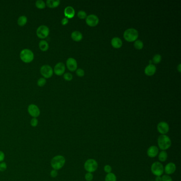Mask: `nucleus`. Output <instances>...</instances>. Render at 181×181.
Wrapping results in <instances>:
<instances>
[{
  "mask_svg": "<svg viewBox=\"0 0 181 181\" xmlns=\"http://www.w3.org/2000/svg\"><path fill=\"white\" fill-rule=\"evenodd\" d=\"M123 36L126 41L129 42H132L137 39L139 36V33L137 30L134 28H129L126 29L124 32Z\"/></svg>",
  "mask_w": 181,
  "mask_h": 181,
  "instance_id": "obj_3",
  "label": "nucleus"
},
{
  "mask_svg": "<svg viewBox=\"0 0 181 181\" xmlns=\"http://www.w3.org/2000/svg\"><path fill=\"white\" fill-rule=\"evenodd\" d=\"M50 175L53 178H55L58 175V172L56 170L53 169L52 170H51V172L50 173Z\"/></svg>",
  "mask_w": 181,
  "mask_h": 181,
  "instance_id": "obj_37",
  "label": "nucleus"
},
{
  "mask_svg": "<svg viewBox=\"0 0 181 181\" xmlns=\"http://www.w3.org/2000/svg\"><path fill=\"white\" fill-rule=\"evenodd\" d=\"M162 181H173L172 178L169 175H164L161 177Z\"/></svg>",
  "mask_w": 181,
  "mask_h": 181,
  "instance_id": "obj_35",
  "label": "nucleus"
},
{
  "mask_svg": "<svg viewBox=\"0 0 181 181\" xmlns=\"http://www.w3.org/2000/svg\"><path fill=\"white\" fill-rule=\"evenodd\" d=\"M116 176L113 173L107 174L105 177V181H116Z\"/></svg>",
  "mask_w": 181,
  "mask_h": 181,
  "instance_id": "obj_24",
  "label": "nucleus"
},
{
  "mask_svg": "<svg viewBox=\"0 0 181 181\" xmlns=\"http://www.w3.org/2000/svg\"><path fill=\"white\" fill-rule=\"evenodd\" d=\"M161 61V56L160 54H156L152 58V62L155 64H158Z\"/></svg>",
  "mask_w": 181,
  "mask_h": 181,
  "instance_id": "obj_27",
  "label": "nucleus"
},
{
  "mask_svg": "<svg viewBox=\"0 0 181 181\" xmlns=\"http://www.w3.org/2000/svg\"><path fill=\"white\" fill-rule=\"evenodd\" d=\"M147 153L149 157H156L159 153V149L156 146H150L147 150Z\"/></svg>",
  "mask_w": 181,
  "mask_h": 181,
  "instance_id": "obj_15",
  "label": "nucleus"
},
{
  "mask_svg": "<svg viewBox=\"0 0 181 181\" xmlns=\"http://www.w3.org/2000/svg\"><path fill=\"white\" fill-rule=\"evenodd\" d=\"M111 44L112 46L115 48H120L122 46V41L119 37H114L111 41Z\"/></svg>",
  "mask_w": 181,
  "mask_h": 181,
  "instance_id": "obj_18",
  "label": "nucleus"
},
{
  "mask_svg": "<svg viewBox=\"0 0 181 181\" xmlns=\"http://www.w3.org/2000/svg\"><path fill=\"white\" fill-rule=\"evenodd\" d=\"M7 168V165L6 163H0V172H4Z\"/></svg>",
  "mask_w": 181,
  "mask_h": 181,
  "instance_id": "obj_34",
  "label": "nucleus"
},
{
  "mask_svg": "<svg viewBox=\"0 0 181 181\" xmlns=\"http://www.w3.org/2000/svg\"><path fill=\"white\" fill-rule=\"evenodd\" d=\"M28 112L33 118H36L39 116L41 113L38 106L35 104H30L28 106Z\"/></svg>",
  "mask_w": 181,
  "mask_h": 181,
  "instance_id": "obj_10",
  "label": "nucleus"
},
{
  "mask_svg": "<svg viewBox=\"0 0 181 181\" xmlns=\"http://www.w3.org/2000/svg\"><path fill=\"white\" fill-rule=\"evenodd\" d=\"M38 121L36 118H32L30 121V124L32 127H36L38 125Z\"/></svg>",
  "mask_w": 181,
  "mask_h": 181,
  "instance_id": "obj_33",
  "label": "nucleus"
},
{
  "mask_svg": "<svg viewBox=\"0 0 181 181\" xmlns=\"http://www.w3.org/2000/svg\"><path fill=\"white\" fill-rule=\"evenodd\" d=\"M93 174L91 173H87L85 175V179L87 181H91L93 180Z\"/></svg>",
  "mask_w": 181,
  "mask_h": 181,
  "instance_id": "obj_31",
  "label": "nucleus"
},
{
  "mask_svg": "<svg viewBox=\"0 0 181 181\" xmlns=\"http://www.w3.org/2000/svg\"><path fill=\"white\" fill-rule=\"evenodd\" d=\"M71 38L73 39V41H81L83 38V35L82 34L81 32L79 31H74L71 34Z\"/></svg>",
  "mask_w": 181,
  "mask_h": 181,
  "instance_id": "obj_19",
  "label": "nucleus"
},
{
  "mask_svg": "<svg viewBox=\"0 0 181 181\" xmlns=\"http://www.w3.org/2000/svg\"><path fill=\"white\" fill-rule=\"evenodd\" d=\"M68 22H69V20H68L67 18L65 17L62 19L61 21V23L62 25L65 26L66 25H67Z\"/></svg>",
  "mask_w": 181,
  "mask_h": 181,
  "instance_id": "obj_38",
  "label": "nucleus"
},
{
  "mask_svg": "<svg viewBox=\"0 0 181 181\" xmlns=\"http://www.w3.org/2000/svg\"><path fill=\"white\" fill-rule=\"evenodd\" d=\"M76 74L77 76L82 77L85 75V71L81 68H79L76 70Z\"/></svg>",
  "mask_w": 181,
  "mask_h": 181,
  "instance_id": "obj_32",
  "label": "nucleus"
},
{
  "mask_svg": "<svg viewBox=\"0 0 181 181\" xmlns=\"http://www.w3.org/2000/svg\"><path fill=\"white\" fill-rule=\"evenodd\" d=\"M134 46L138 50H141L143 48V42L141 40H136L134 41Z\"/></svg>",
  "mask_w": 181,
  "mask_h": 181,
  "instance_id": "obj_26",
  "label": "nucleus"
},
{
  "mask_svg": "<svg viewBox=\"0 0 181 181\" xmlns=\"http://www.w3.org/2000/svg\"><path fill=\"white\" fill-rule=\"evenodd\" d=\"M151 170L152 173L155 176H161L163 174L164 167L161 163L159 161H156L152 164Z\"/></svg>",
  "mask_w": 181,
  "mask_h": 181,
  "instance_id": "obj_5",
  "label": "nucleus"
},
{
  "mask_svg": "<svg viewBox=\"0 0 181 181\" xmlns=\"http://www.w3.org/2000/svg\"><path fill=\"white\" fill-rule=\"evenodd\" d=\"M39 47L41 51L46 52L49 48V45L46 41L41 40L39 43Z\"/></svg>",
  "mask_w": 181,
  "mask_h": 181,
  "instance_id": "obj_21",
  "label": "nucleus"
},
{
  "mask_svg": "<svg viewBox=\"0 0 181 181\" xmlns=\"http://www.w3.org/2000/svg\"><path fill=\"white\" fill-rule=\"evenodd\" d=\"M35 5L39 9H44L46 7V3L42 0H37L35 3Z\"/></svg>",
  "mask_w": 181,
  "mask_h": 181,
  "instance_id": "obj_25",
  "label": "nucleus"
},
{
  "mask_svg": "<svg viewBox=\"0 0 181 181\" xmlns=\"http://www.w3.org/2000/svg\"><path fill=\"white\" fill-rule=\"evenodd\" d=\"M67 67L70 71H74L77 69L78 64L76 60L72 58H70L67 60Z\"/></svg>",
  "mask_w": 181,
  "mask_h": 181,
  "instance_id": "obj_13",
  "label": "nucleus"
},
{
  "mask_svg": "<svg viewBox=\"0 0 181 181\" xmlns=\"http://www.w3.org/2000/svg\"><path fill=\"white\" fill-rule=\"evenodd\" d=\"M86 22L89 26H96L99 22V18L96 15H89L86 18Z\"/></svg>",
  "mask_w": 181,
  "mask_h": 181,
  "instance_id": "obj_9",
  "label": "nucleus"
},
{
  "mask_svg": "<svg viewBox=\"0 0 181 181\" xmlns=\"http://www.w3.org/2000/svg\"><path fill=\"white\" fill-rule=\"evenodd\" d=\"M63 78L66 81H71L72 80V79H73V76L71 73L67 72V73H64Z\"/></svg>",
  "mask_w": 181,
  "mask_h": 181,
  "instance_id": "obj_30",
  "label": "nucleus"
},
{
  "mask_svg": "<svg viewBox=\"0 0 181 181\" xmlns=\"http://www.w3.org/2000/svg\"><path fill=\"white\" fill-rule=\"evenodd\" d=\"M50 34V29L45 25H41L36 30V34L41 39H45Z\"/></svg>",
  "mask_w": 181,
  "mask_h": 181,
  "instance_id": "obj_7",
  "label": "nucleus"
},
{
  "mask_svg": "<svg viewBox=\"0 0 181 181\" xmlns=\"http://www.w3.org/2000/svg\"><path fill=\"white\" fill-rule=\"evenodd\" d=\"M60 4V0H47L46 2V6L49 8H55L58 7Z\"/></svg>",
  "mask_w": 181,
  "mask_h": 181,
  "instance_id": "obj_20",
  "label": "nucleus"
},
{
  "mask_svg": "<svg viewBox=\"0 0 181 181\" xmlns=\"http://www.w3.org/2000/svg\"><path fill=\"white\" fill-rule=\"evenodd\" d=\"M177 70H178V71L180 72H181V64H178V66H177Z\"/></svg>",
  "mask_w": 181,
  "mask_h": 181,
  "instance_id": "obj_41",
  "label": "nucleus"
},
{
  "mask_svg": "<svg viewBox=\"0 0 181 181\" xmlns=\"http://www.w3.org/2000/svg\"><path fill=\"white\" fill-rule=\"evenodd\" d=\"M20 59L25 63H29L33 61L34 54L32 51L29 49H23L20 53Z\"/></svg>",
  "mask_w": 181,
  "mask_h": 181,
  "instance_id": "obj_4",
  "label": "nucleus"
},
{
  "mask_svg": "<svg viewBox=\"0 0 181 181\" xmlns=\"http://www.w3.org/2000/svg\"><path fill=\"white\" fill-rule=\"evenodd\" d=\"M156 71V67L155 65L149 64L146 67L145 69V73L146 75L148 76H152L155 74Z\"/></svg>",
  "mask_w": 181,
  "mask_h": 181,
  "instance_id": "obj_17",
  "label": "nucleus"
},
{
  "mask_svg": "<svg viewBox=\"0 0 181 181\" xmlns=\"http://www.w3.org/2000/svg\"><path fill=\"white\" fill-rule=\"evenodd\" d=\"M104 170L106 173H107V174L108 173H110L112 172V167L109 165H106L104 166Z\"/></svg>",
  "mask_w": 181,
  "mask_h": 181,
  "instance_id": "obj_36",
  "label": "nucleus"
},
{
  "mask_svg": "<svg viewBox=\"0 0 181 181\" xmlns=\"http://www.w3.org/2000/svg\"><path fill=\"white\" fill-rule=\"evenodd\" d=\"M78 17L80 18V19H85L86 18V17H87V13L86 12L83 11V10H80L78 12Z\"/></svg>",
  "mask_w": 181,
  "mask_h": 181,
  "instance_id": "obj_29",
  "label": "nucleus"
},
{
  "mask_svg": "<svg viewBox=\"0 0 181 181\" xmlns=\"http://www.w3.org/2000/svg\"><path fill=\"white\" fill-rule=\"evenodd\" d=\"M27 22V18L25 15H21L18 19V25L20 27H23Z\"/></svg>",
  "mask_w": 181,
  "mask_h": 181,
  "instance_id": "obj_22",
  "label": "nucleus"
},
{
  "mask_svg": "<svg viewBox=\"0 0 181 181\" xmlns=\"http://www.w3.org/2000/svg\"><path fill=\"white\" fill-rule=\"evenodd\" d=\"M98 163L96 161L93 159H89L86 161L84 167L86 170L89 173L94 172L98 168Z\"/></svg>",
  "mask_w": 181,
  "mask_h": 181,
  "instance_id": "obj_6",
  "label": "nucleus"
},
{
  "mask_svg": "<svg viewBox=\"0 0 181 181\" xmlns=\"http://www.w3.org/2000/svg\"><path fill=\"white\" fill-rule=\"evenodd\" d=\"M64 13L65 17L67 18V19H71L74 17L75 15V10L73 7L68 6L64 9Z\"/></svg>",
  "mask_w": 181,
  "mask_h": 181,
  "instance_id": "obj_16",
  "label": "nucleus"
},
{
  "mask_svg": "<svg viewBox=\"0 0 181 181\" xmlns=\"http://www.w3.org/2000/svg\"><path fill=\"white\" fill-rule=\"evenodd\" d=\"M167 157H168V154L166 152L163 150L159 153L158 159L160 161H161V162L165 161H166Z\"/></svg>",
  "mask_w": 181,
  "mask_h": 181,
  "instance_id": "obj_23",
  "label": "nucleus"
},
{
  "mask_svg": "<svg viewBox=\"0 0 181 181\" xmlns=\"http://www.w3.org/2000/svg\"><path fill=\"white\" fill-rule=\"evenodd\" d=\"M65 163V159L64 157L61 155L56 156L54 157L53 158L51 161V166L55 170H59L61 169L64 166Z\"/></svg>",
  "mask_w": 181,
  "mask_h": 181,
  "instance_id": "obj_2",
  "label": "nucleus"
},
{
  "mask_svg": "<svg viewBox=\"0 0 181 181\" xmlns=\"http://www.w3.org/2000/svg\"><path fill=\"white\" fill-rule=\"evenodd\" d=\"M157 141L159 148L163 151L169 149L172 145V141L166 134H161L159 135Z\"/></svg>",
  "mask_w": 181,
  "mask_h": 181,
  "instance_id": "obj_1",
  "label": "nucleus"
},
{
  "mask_svg": "<svg viewBox=\"0 0 181 181\" xmlns=\"http://www.w3.org/2000/svg\"><path fill=\"white\" fill-rule=\"evenodd\" d=\"M158 131L161 134H165L167 133L169 130V126L168 124L166 122L162 121L158 124Z\"/></svg>",
  "mask_w": 181,
  "mask_h": 181,
  "instance_id": "obj_11",
  "label": "nucleus"
},
{
  "mask_svg": "<svg viewBox=\"0 0 181 181\" xmlns=\"http://www.w3.org/2000/svg\"><path fill=\"white\" fill-rule=\"evenodd\" d=\"M176 169V167L175 163L170 162V163H167L165 166L164 168V171L167 175H171L175 173Z\"/></svg>",
  "mask_w": 181,
  "mask_h": 181,
  "instance_id": "obj_14",
  "label": "nucleus"
},
{
  "mask_svg": "<svg viewBox=\"0 0 181 181\" xmlns=\"http://www.w3.org/2000/svg\"><path fill=\"white\" fill-rule=\"evenodd\" d=\"M65 71V64L62 62H58L54 67L53 72L57 76H62Z\"/></svg>",
  "mask_w": 181,
  "mask_h": 181,
  "instance_id": "obj_12",
  "label": "nucleus"
},
{
  "mask_svg": "<svg viewBox=\"0 0 181 181\" xmlns=\"http://www.w3.org/2000/svg\"><path fill=\"white\" fill-rule=\"evenodd\" d=\"M155 181H162L161 177V176H156V177L155 178Z\"/></svg>",
  "mask_w": 181,
  "mask_h": 181,
  "instance_id": "obj_40",
  "label": "nucleus"
},
{
  "mask_svg": "<svg viewBox=\"0 0 181 181\" xmlns=\"http://www.w3.org/2000/svg\"><path fill=\"white\" fill-rule=\"evenodd\" d=\"M46 83V80L44 78H41L37 81V85L39 87H43Z\"/></svg>",
  "mask_w": 181,
  "mask_h": 181,
  "instance_id": "obj_28",
  "label": "nucleus"
},
{
  "mask_svg": "<svg viewBox=\"0 0 181 181\" xmlns=\"http://www.w3.org/2000/svg\"><path fill=\"white\" fill-rule=\"evenodd\" d=\"M41 74L44 76V78L48 79L52 76L53 74V70L49 65H44L41 67L40 69Z\"/></svg>",
  "mask_w": 181,
  "mask_h": 181,
  "instance_id": "obj_8",
  "label": "nucleus"
},
{
  "mask_svg": "<svg viewBox=\"0 0 181 181\" xmlns=\"http://www.w3.org/2000/svg\"><path fill=\"white\" fill-rule=\"evenodd\" d=\"M5 158V155L3 152L0 151V163L3 161Z\"/></svg>",
  "mask_w": 181,
  "mask_h": 181,
  "instance_id": "obj_39",
  "label": "nucleus"
}]
</instances>
